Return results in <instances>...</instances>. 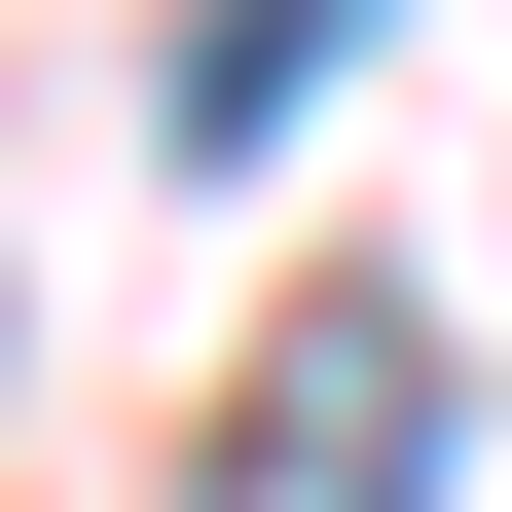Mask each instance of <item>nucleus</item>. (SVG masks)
<instances>
[{"mask_svg": "<svg viewBox=\"0 0 512 512\" xmlns=\"http://www.w3.org/2000/svg\"><path fill=\"white\" fill-rule=\"evenodd\" d=\"M330 512H439V330L366 293V403H330Z\"/></svg>", "mask_w": 512, "mask_h": 512, "instance_id": "nucleus-1", "label": "nucleus"}]
</instances>
